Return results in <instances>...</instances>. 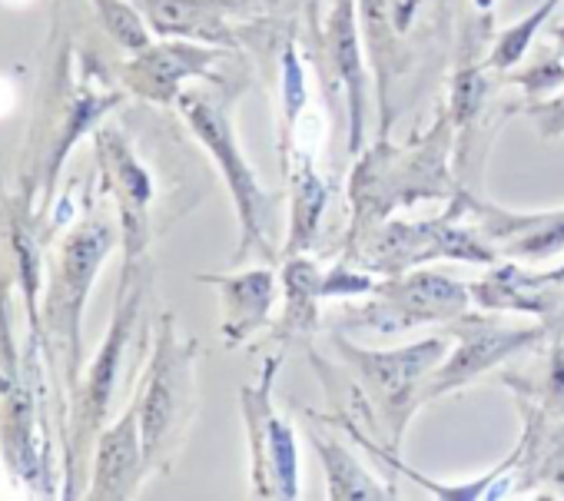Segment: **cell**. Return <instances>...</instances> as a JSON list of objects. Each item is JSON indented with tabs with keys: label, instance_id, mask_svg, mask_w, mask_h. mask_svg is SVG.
Wrapping results in <instances>:
<instances>
[{
	"label": "cell",
	"instance_id": "cell-1",
	"mask_svg": "<svg viewBox=\"0 0 564 501\" xmlns=\"http://www.w3.org/2000/svg\"><path fill=\"white\" fill-rule=\"evenodd\" d=\"M455 120L448 107H438L432 127L409 143H392L379 137L369 150L356 156L349 176V229L343 242H352L376 222L392 219L399 209L415 203H452L468 186L458 179L455 166Z\"/></svg>",
	"mask_w": 564,
	"mask_h": 501
},
{
	"label": "cell",
	"instance_id": "cell-2",
	"mask_svg": "<svg viewBox=\"0 0 564 501\" xmlns=\"http://www.w3.org/2000/svg\"><path fill=\"white\" fill-rule=\"evenodd\" d=\"M455 8V0H359L362 44L379 80V137H392L395 120L448 57Z\"/></svg>",
	"mask_w": 564,
	"mask_h": 501
},
{
	"label": "cell",
	"instance_id": "cell-3",
	"mask_svg": "<svg viewBox=\"0 0 564 501\" xmlns=\"http://www.w3.org/2000/svg\"><path fill=\"white\" fill-rule=\"evenodd\" d=\"M223 80H216L213 87H186L176 100L189 133L199 140V146L209 153V160L219 166L223 183L229 189L236 219H239V242L232 253V266L249 263V260H262V263H279L282 246L275 242V219H279V206H282V193H269L262 189L252 163L246 160L242 146H239V133H236V113H232V100L239 94V87L223 90Z\"/></svg>",
	"mask_w": 564,
	"mask_h": 501
},
{
	"label": "cell",
	"instance_id": "cell-4",
	"mask_svg": "<svg viewBox=\"0 0 564 501\" xmlns=\"http://www.w3.org/2000/svg\"><path fill=\"white\" fill-rule=\"evenodd\" d=\"M329 346L359 385L369 422L366 428L389 448H402L409 422L425 405V385L452 349L448 336H425L399 349H366L343 329H329Z\"/></svg>",
	"mask_w": 564,
	"mask_h": 501
},
{
	"label": "cell",
	"instance_id": "cell-5",
	"mask_svg": "<svg viewBox=\"0 0 564 501\" xmlns=\"http://www.w3.org/2000/svg\"><path fill=\"white\" fill-rule=\"evenodd\" d=\"M346 263L386 280L409 270H422L432 263H465V266H491L498 263V249L478 232V226L465 216V193L432 219H386L343 242Z\"/></svg>",
	"mask_w": 564,
	"mask_h": 501
},
{
	"label": "cell",
	"instance_id": "cell-6",
	"mask_svg": "<svg viewBox=\"0 0 564 501\" xmlns=\"http://www.w3.org/2000/svg\"><path fill=\"white\" fill-rule=\"evenodd\" d=\"M196 339H183L176 333L173 316L156 319V342L150 356V369L143 375V389L137 395L140 405V432L147 451V471H166L196 415Z\"/></svg>",
	"mask_w": 564,
	"mask_h": 501
},
{
	"label": "cell",
	"instance_id": "cell-7",
	"mask_svg": "<svg viewBox=\"0 0 564 501\" xmlns=\"http://www.w3.org/2000/svg\"><path fill=\"white\" fill-rule=\"evenodd\" d=\"M471 290L445 273L409 270L399 276H386L376 290L356 303L333 313L329 329L343 333H372V336H405L422 326H452L465 313H471Z\"/></svg>",
	"mask_w": 564,
	"mask_h": 501
},
{
	"label": "cell",
	"instance_id": "cell-8",
	"mask_svg": "<svg viewBox=\"0 0 564 501\" xmlns=\"http://www.w3.org/2000/svg\"><path fill=\"white\" fill-rule=\"evenodd\" d=\"M282 359L286 349L272 346L262 359L259 379L239 389V412L249 438V494L259 501H296L303 494L296 425L272 402Z\"/></svg>",
	"mask_w": 564,
	"mask_h": 501
},
{
	"label": "cell",
	"instance_id": "cell-9",
	"mask_svg": "<svg viewBox=\"0 0 564 501\" xmlns=\"http://www.w3.org/2000/svg\"><path fill=\"white\" fill-rule=\"evenodd\" d=\"M445 329H448L452 349L425 385V405L468 389L481 375L501 369L508 359L544 349V342L551 339V329L538 319L528 326H518V323H505L501 313H485V309L465 313Z\"/></svg>",
	"mask_w": 564,
	"mask_h": 501
},
{
	"label": "cell",
	"instance_id": "cell-10",
	"mask_svg": "<svg viewBox=\"0 0 564 501\" xmlns=\"http://www.w3.org/2000/svg\"><path fill=\"white\" fill-rule=\"evenodd\" d=\"M160 37L226 47L272 51L269 11L282 0H130Z\"/></svg>",
	"mask_w": 564,
	"mask_h": 501
},
{
	"label": "cell",
	"instance_id": "cell-11",
	"mask_svg": "<svg viewBox=\"0 0 564 501\" xmlns=\"http://www.w3.org/2000/svg\"><path fill=\"white\" fill-rule=\"evenodd\" d=\"M475 309L501 316H531L551 333H564V263L547 273H534L524 263L498 260L468 283Z\"/></svg>",
	"mask_w": 564,
	"mask_h": 501
},
{
	"label": "cell",
	"instance_id": "cell-12",
	"mask_svg": "<svg viewBox=\"0 0 564 501\" xmlns=\"http://www.w3.org/2000/svg\"><path fill=\"white\" fill-rule=\"evenodd\" d=\"M465 216L498 249L501 260L544 263L564 253V206L505 209L475 189H465Z\"/></svg>",
	"mask_w": 564,
	"mask_h": 501
},
{
	"label": "cell",
	"instance_id": "cell-13",
	"mask_svg": "<svg viewBox=\"0 0 564 501\" xmlns=\"http://www.w3.org/2000/svg\"><path fill=\"white\" fill-rule=\"evenodd\" d=\"M229 57L232 51L226 47L170 37L166 44H150L137 51V57L123 67V84L143 100L166 107L180 100V94L186 90V80H206V84L223 80L219 64Z\"/></svg>",
	"mask_w": 564,
	"mask_h": 501
},
{
	"label": "cell",
	"instance_id": "cell-14",
	"mask_svg": "<svg viewBox=\"0 0 564 501\" xmlns=\"http://www.w3.org/2000/svg\"><path fill=\"white\" fill-rule=\"evenodd\" d=\"M100 163L107 173V183L117 196L120 206V222H123V246H127V266H140L150 232H153V199H156V179L150 166L137 156L130 140L120 130H100L97 137Z\"/></svg>",
	"mask_w": 564,
	"mask_h": 501
},
{
	"label": "cell",
	"instance_id": "cell-15",
	"mask_svg": "<svg viewBox=\"0 0 564 501\" xmlns=\"http://www.w3.org/2000/svg\"><path fill=\"white\" fill-rule=\"evenodd\" d=\"M196 280L219 293V333L229 349L246 346L265 333L272 309L282 299V280L272 263L236 273H199Z\"/></svg>",
	"mask_w": 564,
	"mask_h": 501
},
{
	"label": "cell",
	"instance_id": "cell-16",
	"mask_svg": "<svg viewBox=\"0 0 564 501\" xmlns=\"http://www.w3.org/2000/svg\"><path fill=\"white\" fill-rule=\"evenodd\" d=\"M282 280V316L269 326V342L275 349H313V339L323 333V280L326 270L310 253H290L279 260Z\"/></svg>",
	"mask_w": 564,
	"mask_h": 501
},
{
	"label": "cell",
	"instance_id": "cell-17",
	"mask_svg": "<svg viewBox=\"0 0 564 501\" xmlns=\"http://www.w3.org/2000/svg\"><path fill=\"white\" fill-rule=\"evenodd\" d=\"M143 475H147V451L140 432V405L133 402L123 412V418L100 435L90 498H133Z\"/></svg>",
	"mask_w": 564,
	"mask_h": 501
},
{
	"label": "cell",
	"instance_id": "cell-18",
	"mask_svg": "<svg viewBox=\"0 0 564 501\" xmlns=\"http://www.w3.org/2000/svg\"><path fill=\"white\" fill-rule=\"evenodd\" d=\"M306 418H310V442H313V451L326 471V494L333 501H386V498H399L395 488H389L379 475H372L359 455L343 445L333 432H329V422L316 415V409H303Z\"/></svg>",
	"mask_w": 564,
	"mask_h": 501
},
{
	"label": "cell",
	"instance_id": "cell-19",
	"mask_svg": "<svg viewBox=\"0 0 564 501\" xmlns=\"http://www.w3.org/2000/svg\"><path fill=\"white\" fill-rule=\"evenodd\" d=\"M113 249V229L104 219H94L80 226L64 249V270L57 283V326L70 329V339L77 342V319L84 309V299L90 293L94 273L104 263V257Z\"/></svg>",
	"mask_w": 564,
	"mask_h": 501
},
{
	"label": "cell",
	"instance_id": "cell-20",
	"mask_svg": "<svg viewBox=\"0 0 564 501\" xmlns=\"http://www.w3.org/2000/svg\"><path fill=\"white\" fill-rule=\"evenodd\" d=\"M557 4H564V0H541V4H538L531 14H524L518 24H511V28L498 31V34H495V44H491V51H488V57H485L488 70H495V74H508V70H514V67L528 57V51H531L534 37L544 31L547 18L557 11Z\"/></svg>",
	"mask_w": 564,
	"mask_h": 501
},
{
	"label": "cell",
	"instance_id": "cell-21",
	"mask_svg": "<svg viewBox=\"0 0 564 501\" xmlns=\"http://www.w3.org/2000/svg\"><path fill=\"white\" fill-rule=\"evenodd\" d=\"M97 14H100L104 28L110 31V37L123 51L137 54V51L150 47V24L137 11V4H127V0H97Z\"/></svg>",
	"mask_w": 564,
	"mask_h": 501
},
{
	"label": "cell",
	"instance_id": "cell-22",
	"mask_svg": "<svg viewBox=\"0 0 564 501\" xmlns=\"http://www.w3.org/2000/svg\"><path fill=\"white\" fill-rule=\"evenodd\" d=\"M379 276L339 260L333 270H326V280H323V296L326 299H359V296H369L376 290Z\"/></svg>",
	"mask_w": 564,
	"mask_h": 501
},
{
	"label": "cell",
	"instance_id": "cell-23",
	"mask_svg": "<svg viewBox=\"0 0 564 501\" xmlns=\"http://www.w3.org/2000/svg\"><path fill=\"white\" fill-rule=\"evenodd\" d=\"M528 120L541 133V140H557L564 137V90L554 97H541L528 104Z\"/></svg>",
	"mask_w": 564,
	"mask_h": 501
},
{
	"label": "cell",
	"instance_id": "cell-24",
	"mask_svg": "<svg viewBox=\"0 0 564 501\" xmlns=\"http://www.w3.org/2000/svg\"><path fill=\"white\" fill-rule=\"evenodd\" d=\"M300 4H303L306 37H310V61L316 64L319 54H323V24H326L329 0H300Z\"/></svg>",
	"mask_w": 564,
	"mask_h": 501
},
{
	"label": "cell",
	"instance_id": "cell-25",
	"mask_svg": "<svg viewBox=\"0 0 564 501\" xmlns=\"http://www.w3.org/2000/svg\"><path fill=\"white\" fill-rule=\"evenodd\" d=\"M14 100H18V94H14L11 80L0 77V117H8L14 110Z\"/></svg>",
	"mask_w": 564,
	"mask_h": 501
},
{
	"label": "cell",
	"instance_id": "cell-26",
	"mask_svg": "<svg viewBox=\"0 0 564 501\" xmlns=\"http://www.w3.org/2000/svg\"><path fill=\"white\" fill-rule=\"evenodd\" d=\"M8 4H11V8H28L31 0H8Z\"/></svg>",
	"mask_w": 564,
	"mask_h": 501
}]
</instances>
